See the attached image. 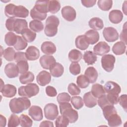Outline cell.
<instances>
[{
    "label": "cell",
    "instance_id": "obj_1",
    "mask_svg": "<svg viewBox=\"0 0 127 127\" xmlns=\"http://www.w3.org/2000/svg\"><path fill=\"white\" fill-rule=\"evenodd\" d=\"M49 0H37L35 5L30 11L31 17L36 20H44L47 17L48 11V3Z\"/></svg>",
    "mask_w": 127,
    "mask_h": 127
},
{
    "label": "cell",
    "instance_id": "obj_2",
    "mask_svg": "<svg viewBox=\"0 0 127 127\" xmlns=\"http://www.w3.org/2000/svg\"><path fill=\"white\" fill-rule=\"evenodd\" d=\"M30 106V101L25 97L14 98L10 100L9 103V108L14 114H19L28 109Z\"/></svg>",
    "mask_w": 127,
    "mask_h": 127
},
{
    "label": "cell",
    "instance_id": "obj_3",
    "mask_svg": "<svg viewBox=\"0 0 127 127\" xmlns=\"http://www.w3.org/2000/svg\"><path fill=\"white\" fill-rule=\"evenodd\" d=\"M60 111L62 115L65 117L69 123H74L78 118V112L72 108L69 102H64L59 104Z\"/></svg>",
    "mask_w": 127,
    "mask_h": 127
},
{
    "label": "cell",
    "instance_id": "obj_4",
    "mask_svg": "<svg viewBox=\"0 0 127 127\" xmlns=\"http://www.w3.org/2000/svg\"><path fill=\"white\" fill-rule=\"evenodd\" d=\"M60 24L59 18L55 15H51L46 20L44 28L45 34L48 37H54L58 32V27Z\"/></svg>",
    "mask_w": 127,
    "mask_h": 127
},
{
    "label": "cell",
    "instance_id": "obj_5",
    "mask_svg": "<svg viewBox=\"0 0 127 127\" xmlns=\"http://www.w3.org/2000/svg\"><path fill=\"white\" fill-rule=\"evenodd\" d=\"M18 91L20 96L31 98L38 94L39 88L35 83H29L26 86H21L19 87Z\"/></svg>",
    "mask_w": 127,
    "mask_h": 127
},
{
    "label": "cell",
    "instance_id": "obj_6",
    "mask_svg": "<svg viewBox=\"0 0 127 127\" xmlns=\"http://www.w3.org/2000/svg\"><path fill=\"white\" fill-rule=\"evenodd\" d=\"M44 111L45 118L49 120H54L59 115L58 106L53 103L46 104L44 107Z\"/></svg>",
    "mask_w": 127,
    "mask_h": 127
},
{
    "label": "cell",
    "instance_id": "obj_7",
    "mask_svg": "<svg viewBox=\"0 0 127 127\" xmlns=\"http://www.w3.org/2000/svg\"><path fill=\"white\" fill-rule=\"evenodd\" d=\"M115 61L116 58L113 55H105L101 58L102 66L105 71L111 72L114 67Z\"/></svg>",
    "mask_w": 127,
    "mask_h": 127
},
{
    "label": "cell",
    "instance_id": "obj_8",
    "mask_svg": "<svg viewBox=\"0 0 127 127\" xmlns=\"http://www.w3.org/2000/svg\"><path fill=\"white\" fill-rule=\"evenodd\" d=\"M105 39L108 42H113L119 39V33L117 30L112 27H105L103 31Z\"/></svg>",
    "mask_w": 127,
    "mask_h": 127
},
{
    "label": "cell",
    "instance_id": "obj_9",
    "mask_svg": "<svg viewBox=\"0 0 127 127\" xmlns=\"http://www.w3.org/2000/svg\"><path fill=\"white\" fill-rule=\"evenodd\" d=\"M110 51V46L104 41H101L95 45L93 48V51L96 55L104 56Z\"/></svg>",
    "mask_w": 127,
    "mask_h": 127
},
{
    "label": "cell",
    "instance_id": "obj_10",
    "mask_svg": "<svg viewBox=\"0 0 127 127\" xmlns=\"http://www.w3.org/2000/svg\"><path fill=\"white\" fill-rule=\"evenodd\" d=\"M61 12L63 18L68 21H72L76 18V11L71 6L67 5L64 6L62 8Z\"/></svg>",
    "mask_w": 127,
    "mask_h": 127
},
{
    "label": "cell",
    "instance_id": "obj_11",
    "mask_svg": "<svg viewBox=\"0 0 127 127\" xmlns=\"http://www.w3.org/2000/svg\"><path fill=\"white\" fill-rule=\"evenodd\" d=\"M104 89L107 94L119 95L121 91L120 86L116 82L112 81H107L104 86Z\"/></svg>",
    "mask_w": 127,
    "mask_h": 127
},
{
    "label": "cell",
    "instance_id": "obj_12",
    "mask_svg": "<svg viewBox=\"0 0 127 127\" xmlns=\"http://www.w3.org/2000/svg\"><path fill=\"white\" fill-rule=\"evenodd\" d=\"M4 72L6 75L10 78L17 77L19 73L17 65L13 63H10L5 66Z\"/></svg>",
    "mask_w": 127,
    "mask_h": 127
},
{
    "label": "cell",
    "instance_id": "obj_13",
    "mask_svg": "<svg viewBox=\"0 0 127 127\" xmlns=\"http://www.w3.org/2000/svg\"><path fill=\"white\" fill-rule=\"evenodd\" d=\"M28 114L32 119L36 121H40L43 118L42 110L38 106H32L29 109Z\"/></svg>",
    "mask_w": 127,
    "mask_h": 127
},
{
    "label": "cell",
    "instance_id": "obj_14",
    "mask_svg": "<svg viewBox=\"0 0 127 127\" xmlns=\"http://www.w3.org/2000/svg\"><path fill=\"white\" fill-rule=\"evenodd\" d=\"M36 80L39 85L42 86H44L50 82L51 80V75L48 71L42 70L37 75Z\"/></svg>",
    "mask_w": 127,
    "mask_h": 127
},
{
    "label": "cell",
    "instance_id": "obj_15",
    "mask_svg": "<svg viewBox=\"0 0 127 127\" xmlns=\"http://www.w3.org/2000/svg\"><path fill=\"white\" fill-rule=\"evenodd\" d=\"M41 66L46 69H50V67L56 63L55 58L53 56L43 55L39 60Z\"/></svg>",
    "mask_w": 127,
    "mask_h": 127
},
{
    "label": "cell",
    "instance_id": "obj_16",
    "mask_svg": "<svg viewBox=\"0 0 127 127\" xmlns=\"http://www.w3.org/2000/svg\"><path fill=\"white\" fill-rule=\"evenodd\" d=\"M2 95L6 98H12L16 94V88L13 85L7 84L4 85L0 90Z\"/></svg>",
    "mask_w": 127,
    "mask_h": 127
},
{
    "label": "cell",
    "instance_id": "obj_17",
    "mask_svg": "<svg viewBox=\"0 0 127 127\" xmlns=\"http://www.w3.org/2000/svg\"><path fill=\"white\" fill-rule=\"evenodd\" d=\"M25 55L27 60L35 61L39 58L40 51L37 47L34 46H30L27 49Z\"/></svg>",
    "mask_w": 127,
    "mask_h": 127
},
{
    "label": "cell",
    "instance_id": "obj_18",
    "mask_svg": "<svg viewBox=\"0 0 127 127\" xmlns=\"http://www.w3.org/2000/svg\"><path fill=\"white\" fill-rule=\"evenodd\" d=\"M41 49L42 52L47 55L54 54L57 50L55 45L51 41L44 42L41 45Z\"/></svg>",
    "mask_w": 127,
    "mask_h": 127
},
{
    "label": "cell",
    "instance_id": "obj_19",
    "mask_svg": "<svg viewBox=\"0 0 127 127\" xmlns=\"http://www.w3.org/2000/svg\"><path fill=\"white\" fill-rule=\"evenodd\" d=\"M85 38L89 44L93 45L99 40V33L94 30H89L86 32L84 35Z\"/></svg>",
    "mask_w": 127,
    "mask_h": 127
},
{
    "label": "cell",
    "instance_id": "obj_20",
    "mask_svg": "<svg viewBox=\"0 0 127 127\" xmlns=\"http://www.w3.org/2000/svg\"><path fill=\"white\" fill-rule=\"evenodd\" d=\"M123 18V14L121 11L118 9L111 10L109 14V19L112 23L118 24L120 23Z\"/></svg>",
    "mask_w": 127,
    "mask_h": 127
},
{
    "label": "cell",
    "instance_id": "obj_21",
    "mask_svg": "<svg viewBox=\"0 0 127 127\" xmlns=\"http://www.w3.org/2000/svg\"><path fill=\"white\" fill-rule=\"evenodd\" d=\"M28 28V24L26 20L23 19L16 18L14 24V31L17 34H20L23 31Z\"/></svg>",
    "mask_w": 127,
    "mask_h": 127
},
{
    "label": "cell",
    "instance_id": "obj_22",
    "mask_svg": "<svg viewBox=\"0 0 127 127\" xmlns=\"http://www.w3.org/2000/svg\"><path fill=\"white\" fill-rule=\"evenodd\" d=\"M108 125L110 127H118L121 125L122 121L120 116L117 114V112L110 115L106 119Z\"/></svg>",
    "mask_w": 127,
    "mask_h": 127
},
{
    "label": "cell",
    "instance_id": "obj_23",
    "mask_svg": "<svg viewBox=\"0 0 127 127\" xmlns=\"http://www.w3.org/2000/svg\"><path fill=\"white\" fill-rule=\"evenodd\" d=\"M83 102L85 105L88 108H93L97 105V99L91 93L88 92L84 94L83 95Z\"/></svg>",
    "mask_w": 127,
    "mask_h": 127
},
{
    "label": "cell",
    "instance_id": "obj_24",
    "mask_svg": "<svg viewBox=\"0 0 127 127\" xmlns=\"http://www.w3.org/2000/svg\"><path fill=\"white\" fill-rule=\"evenodd\" d=\"M84 75L87 78L90 83H93L96 81L98 74L97 70L94 67L90 66L85 70Z\"/></svg>",
    "mask_w": 127,
    "mask_h": 127
},
{
    "label": "cell",
    "instance_id": "obj_25",
    "mask_svg": "<svg viewBox=\"0 0 127 127\" xmlns=\"http://www.w3.org/2000/svg\"><path fill=\"white\" fill-rule=\"evenodd\" d=\"M51 74L55 77L61 76L64 72V67L59 63H56L50 68Z\"/></svg>",
    "mask_w": 127,
    "mask_h": 127
},
{
    "label": "cell",
    "instance_id": "obj_26",
    "mask_svg": "<svg viewBox=\"0 0 127 127\" xmlns=\"http://www.w3.org/2000/svg\"><path fill=\"white\" fill-rule=\"evenodd\" d=\"M75 44L78 49L81 50H85L87 49L89 46L85 37L83 35L78 36L75 40Z\"/></svg>",
    "mask_w": 127,
    "mask_h": 127
},
{
    "label": "cell",
    "instance_id": "obj_27",
    "mask_svg": "<svg viewBox=\"0 0 127 127\" xmlns=\"http://www.w3.org/2000/svg\"><path fill=\"white\" fill-rule=\"evenodd\" d=\"M88 24L89 27L94 30H100L104 27L103 20L99 17H93L90 19Z\"/></svg>",
    "mask_w": 127,
    "mask_h": 127
},
{
    "label": "cell",
    "instance_id": "obj_28",
    "mask_svg": "<svg viewBox=\"0 0 127 127\" xmlns=\"http://www.w3.org/2000/svg\"><path fill=\"white\" fill-rule=\"evenodd\" d=\"M29 15V10L23 5H16L14 10L15 17L26 18Z\"/></svg>",
    "mask_w": 127,
    "mask_h": 127
},
{
    "label": "cell",
    "instance_id": "obj_29",
    "mask_svg": "<svg viewBox=\"0 0 127 127\" xmlns=\"http://www.w3.org/2000/svg\"><path fill=\"white\" fill-rule=\"evenodd\" d=\"M91 92L95 98H99L106 93L104 87L100 84H94L92 86Z\"/></svg>",
    "mask_w": 127,
    "mask_h": 127
},
{
    "label": "cell",
    "instance_id": "obj_30",
    "mask_svg": "<svg viewBox=\"0 0 127 127\" xmlns=\"http://www.w3.org/2000/svg\"><path fill=\"white\" fill-rule=\"evenodd\" d=\"M113 52L116 55H121L124 54L126 50V46L122 41L116 42L112 47Z\"/></svg>",
    "mask_w": 127,
    "mask_h": 127
},
{
    "label": "cell",
    "instance_id": "obj_31",
    "mask_svg": "<svg viewBox=\"0 0 127 127\" xmlns=\"http://www.w3.org/2000/svg\"><path fill=\"white\" fill-rule=\"evenodd\" d=\"M34 75L30 71H27L21 74L19 76V81L21 84H26L32 82L34 80Z\"/></svg>",
    "mask_w": 127,
    "mask_h": 127
},
{
    "label": "cell",
    "instance_id": "obj_32",
    "mask_svg": "<svg viewBox=\"0 0 127 127\" xmlns=\"http://www.w3.org/2000/svg\"><path fill=\"white\" fill-rule=\"evenodd\" d=\"M83 60L88 65L94 64L97 60V57L94 52L91 51H87L84 52Z\"/></svg>",
    "mask_w": 127,
    "mask_h": 127
},
{
    "label": "cell",
    "instance_id": "obj_33",
    "mask_svg": "<svg viewBox=\"0 0 127 127\" xmlns=\"http://www.w3.org/2000/svg\"><path fill=\"white\" fill-rule=\"evenodd\" d=\"M68 58L70 62L72 63H77L82 59V54L79 50L72 49L69 52Z\"/></svg>",
    "mask_w": 127,
    "mask_h": 127
},
{
    "label": "cell",
    "instance_id": "obj_34",
    "mask_svg": "<svg viewBox=\"0 0 127 127\" xmlns=\"http://www.w3.org/2000/svg\"><path fill=\"white\" fill-rule=\"evenodd\" d=\"M23 38L28 43H31L35 40L36 37V33L29 28H26L21 33Z\"/></svg>",
    "mask_w": 127,
    "mask_h": 127
},
{
    "label": "cell",
    "instance_id": "obj_35",
    "mask_svg": "<svg viewBox=\"0 0 127 127\" xmlns=\"http://www.w3.org/2000/svg\"><path fill=\"white\" fill-rule=\"evenodd\" d=\"M29 27L32 31L35 33L40 32L44 29V25L41 21L34 19L30 22Z\"/></svg>",
    "mask_w": 127,
    "mask_h": 127
},
{
    "label": "cell",
    "instance_id": "obj_36",
    "mask_svg": "<svg viewBox=\"0 0 127 127\" xmlns=\"http://www.w3.org/2000/svg\"><path fill=\"white\" fill-rule=\"evenodd\" d=\"M17 40V35L12 32L7 33L4 36V41L6 44L9 46H13Z\"/></svg>",
    "mask_w": 127,
    "mask_h": 127
},
{
    "label": "cell",
    "instance_id": "obj_37",
    "mask_svg": "<svg viewBox=\"0 0 127 127\" xmlns=\"http://www.w3.org/2000/svg\"><path fill=\"white\" fill-rule=\"evenodd\" d=\"M48 7L49 12L54 14L60 10L61 8V4L58 0H49Z\"/></svg>",
    "mask_w": 127,
    "mask_h": 127
},
{
    "label": "cell",
    "instance_id": "obj_38",
    "mask_svg": "<svg viewBox=\"0 0 127 127\" xmlns=\"http://www.w3.org/2000/svg\"><path fill=\"white\" fill-rule=\"evenodd\" d=\"M98 7L103 11H108L112 7V0H99L97 2Z\"/></svg>",
    "mask_w": 127,
    "mask_h": 127
},
{
    "label": "cell",
    "instance_id": "obj_39",
    "mask_svg": "<svg viewBox=\"0 0 127 127\" xmlns=\"http://www.w3.org/2000/svg\"><path fill=\"white\" fill-rule=\"evenodd\" d=\"M89 83L87 78L83 74H80L77 77L76 83L81 88H86L89 86Z\"/></svg>",
    "mask_w": 127,
    "mask_h": 127
},
{
    "label": "cell",
    "instance_id": "obj_40",
    "mask_svg": "<svg viewBox=\"0 0 127 127\" xmlns=\"http://www.w3.org/2000/svg\"><path fill=\"white\" fill-rule=\"evenodd\" d=\"M15 52L13 48L8 47L3 52V57L7 61H12L14 60Z\"/></svg>",
    "mask_w": 127,
    "mask_h": 127
},
{
    "label": "cell",
    "instance_id": "obj_41",
    "mask_svg": "<svg viewBox=\"0 0 127 127\" xmlns=\"http://www.w3.org/2000/svg\"><path fill=\"white\" fill-rule=\"evenodd\" d=\"M20 125L22 127H30L33 125V121L27 115L22 114L20 117Z\"/></svg>",
    "mask_w": 127,
    "mask_h": 127
},
{
    "label": "cell",
    "instance_id": "obj_42",
    "mask_svg": "<svg viewBox=\"0 0 127 127\" xmlns=\"http://www.w3.org/2000/svg\"><path fill=\"white\" fill-rule=\"evenodd\" d=\"M27 46V42L22 37L17 35V40L14 45V49L17 51H21L25 49Z\"/></svg>",
    "mask_w": 127,
    "mask_h": 127
},
{
    "label": "cell",
    "instance_id": "obj_43",
    "mask_svg": "<svg viewBox=\"0 0 127 127\" xmlns=\"http://www.w3.org/2000/svg\"><path fill=\"white\" fill-rule=\"evenodd\" d=\"M97 102H98L97 103L98 105L102 109L106 106L113 105L111 104L107 96V94H105L102 95V96H101L100 97L98 98Z\"/></svg>",
    "mask_w": 127,
    "mask_h": 127
},
{
    "label": "cell",
    "instance_id": "obj_44",
    "mask_svg": "<svg viewBox=\"0 0 127 127\" xmlns=\"http://www.w3.org/2000/svg\"><path fill=\"white\" fill-rule=\"evenodd\" d=\"M70 101L74 108L77 110L81 109L84 105L83 99L80 96H73L71 97Z\"/></svg>",
    "mask_w": 127,
    "mask_h": 127
},
{
    "label": "cell",
    "instance_id": "obj_45",
    "mask_svg": "<svg viewBox=\"0 0 127 127\" xmlns=\"http://www.w3.org/2000/svg\"><path fill=\"white\" fill-rule=\"evenodd\" d=\"M16 5L13 3H9L5 6L4 13L6 17L9 18H14V10Z\"/></svg>",
    "mask_w": 127,
    "mask_h": 127
},
{
    "label": "cell",
    "instance_id": "obj_46",
    "mask_svg": "<svg viewBox=\"0 0 127 127\" xmlns=\"http://www.w3.org/2000/svg\"><path fill=\"white\" fill-rule=\"evenodd\" d=\"M69 120L63 115L59 116L55 121V125L57 127H67L69 125Z\"/></svg>",
    "mask_w": 127,
    "mask_h": 127
},
{
    "label": "cell",
    "instance_id": "obj_47",
    "mask_svg": "<svg viewBox=\"0 0 127 127\" xmlns=\"http://www.w3.org/2000/svg\"><path fill=\"white\" fill-rule=\"evenodd\" d=\"M20 124V119L15 114H11L8 119L7 126L9 127H15Z\"/></svg>",
    "mask_w": 127,
    "mask_h": 127
},
{
    "label": "cell",
    "instance_id": "obj_48",
    "mask_svg": "<svg viewBox=\"0 0 127 127\" xmlns=\"http://www.w3.org/2000/svg\"><path fill=\"white\" fill-rule=\"evenodd\" d=\"M19 72L20 74H23L27 71L29 69V64L27 62V61H21L18 63L16 64Z\"/></svg>",
    "mask_w": 127,
    "mask_h": 127
},
{
    "label": "cell",
    "instance_id": "obj_49",
    "mask_svg": "<svg viewBox=\"0 0 127 127\" xmlns=\"http://www.w3.org/2000/svg\"><path fill=\"white\" fill-rule=\"evenodd\" d=\"M67 90L69 94L71 95H77L80 93L81 90L78 86L75 83H71L68 85Z\"/></svg>",
    "mask_w": 127,
    "mask_h": 127
},
{
    "label": "cell",
    "instance_id": "obj_50",
    "mask_svg": "<svg viewBox=\"0 0 127 127\" xmlns=\"http://www.w3.org/2000/svg\"><path fill=\"white\" fill-rule=\"evenodd\" d=\"M69 69L70 72L74 75L79 74L81 71L80 66L77 63H72L69 66Z\"/></svg>",
    "mask_w": 127,
    "mask_h": 127
},
{
    "label": "cell",
    "instance_id": "obj_51",
    "mask_svg": "<svg viewBox=\"0 0 127 127\" xmlns=\"http://www.w3.org/2000/svg\"><path fill=\"white\" fill-rule=\"evenodd\" d=\"M71 97L70 95L66 92H63L60 93L57 98V101L59 104L64 102H69L70 100Z\"/></svg>",
    "mask_w": 127,
    "mask_h": 127
},
{
    "label": "cell",
    "instance_id": "obj_52",
    "mask_svg": "<svg viewBox=\"0 0 127 127\" xmlns=\"http://www.w3.org/2000/svg\"><path fill=\"white\" fill-rule=\"evenodd\" d=\"M14 59L15 62L16 63H18L21 61H27L25 53L21 52H17L15 53Z\"/></svg>",
    "mask_w": 127,
    "mask_h": 127
},
{
    "label": "cell",
    "instance_id": "obj_53",
    "mask_svg": "<svg viewBox=\"0 0 127 127\" xmlns=\"http://www.w3.org/2000/svg\"><path fill=\"white\" fill-rule=\"evenodd\" d=\"M16 18H8L5 22V27L6 29L11 32L14 31V24Z\"/></svg>",
    "mask_w": 127,
    "mask_h": 127
},
{
    "label": "cell",
    "instance_id": "obj_54",
    "mask_svg": "<svg viewBox=\"0 0 127 127\" xmlns=\"http://www.w3.org/2000/svg\"><path fill=\"white\" fill-rule=\"evenodd\" d=\"M46 94L51 97H55L57 95V91L56 89L52 86H47L46 87Z\"/></svg>",
    "mask_w": 127,
    "mask_h": 127
},
{
    "label": "cell",
    "instance_id": "obj_55",
    "mask_svg": "<svg viewBox=\"0 0 127 127\" xmlns=\"http://www.w3.org/2000/svg\"><path fill=\"white\" fill-rule=\"evenodd\" d=\"M127 95L123 94L119 97V102L120 105L123 108L126 112H127Z\"/></svg>",
    "mask_w": 127,
    "mask_h": 127
},
{
    "label": "cell",
    "instance_id": "obj_56",
    "mask_svg": "<svg viewBox=\"0 0 127 127\" xmlns=\"http://www.w3.org/2000/svg\"><path fill=\"white\" fill-rule=\"evenodd\" d=\"M126 24L127 22H126L123 26V31L121 32L120 36V38L122 42L125 43V45L127 44V26H126Z\"/></svg>",
    "mask_w": 127,
    "mask_h": 127
},
{
    "label": "cell",
    "instance_id": "obj_57",
    "mask_svg": "<svg viewBox=\"0 0 127 127\" xmlns=\"http://www.w3.org/2000/svg\"><path fill=\"white\" fill-rule=\"evenodd\" d=\"M82 5L86 7H90L94 6L96 2V0H82L81 1Z\"/></svg>",
    "mask_w": 127,
    "mask_h": 127
},
{
    "label": "cell",
    "instance_id": "obj_58",
    "mask_svg": "<svg viewBox=\"0 0 127 127\" xmlns=\"http://www.w3.org/2000/svg\"><path fill=\"white\" fill-rule=\"evenodd\" d=\"M40 127H54L53 123L49 121H44L40 124Z\"/></svg>",
    "mask_w": 127,
    "mask_h": 127
},
{
    "label": "cell",
    "instance_id": "obj_59",
    "mask_svg": "<svg viewBox=\"0 0 127 127\" xmlns=\"http://www.w3.org/2000/svg\"><path fill=\"white\" fill-rule=\"evenodd\" d=\"M0 127H5L6 123V119L5 117L2 116V115H0Z\"/></svg>",
    "mask_w": 127,
    "mask_h": 127
}]
</instances>
